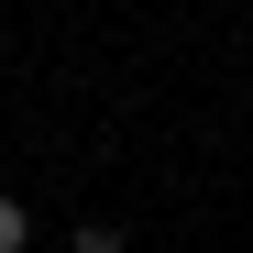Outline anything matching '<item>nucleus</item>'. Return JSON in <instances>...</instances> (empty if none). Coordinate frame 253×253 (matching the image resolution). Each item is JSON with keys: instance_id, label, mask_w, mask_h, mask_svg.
Wrapping results in <instances>:
<instances>
[{"instance_id": "f257e3e1", "label": "nucleus", "mask_w": 253, "mask_h": 253, "mask_svg": "<svg viewBox=\"0 0 253 253\" xmlns=\"http://www.w3.org/2000/svg\"><path fill=\"white\" fill-rule=\"evenodd\" d=\"M0 253H33V209L22 198H0Z\"/></svg>"}, {"instance_id": "f03ea898", "label": "nucleus", "mask_w": 253, "mask_h": 253, "mask_svg": "<svg viewBox=\"0 0 253 253\" xmlns=\"http://www.w3.org/2000/svg\"><path fill=\"white\" fill-rule=\"evenodd\" d=\"M77 253H132V242H121V220H77Z\"/></svg>"}]
</instances>
